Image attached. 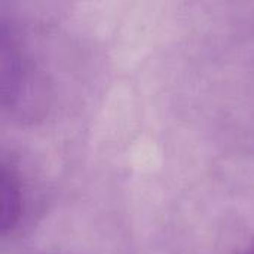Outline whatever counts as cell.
Returning <instances> with one entry per match:
<instances>
[{
    "instance_id": "cell-1",
    "label": "cell",
    "mask_w": 254,
    "mask_h": 254,
    "mask_svg": "<svg viewBox=\"0 0 254 254\" xmlns=\"http://www.w3.org/2000/svg\"><path fill=\"white\" fill-rule=\"evenodd\" d=\"M24 180L18 164L0 150V237L10 234L24 216Z\"/></svg>"
},
{
    "instance_id": "cell-2",
    "label": "cell",
    "mask_w": 254,
    "mask_h": 254,
    "mask_svg": "<svg viewBox=\"0 0 254 254\" xmlns=\"http://www.w3.org/2000/svg\"><path fill=\"white\" fill-rule=\"evenodd\" d=\"M246 254H254V249H252L250 252H247V253H246Z\"/></svg>"
}]
</instances>
